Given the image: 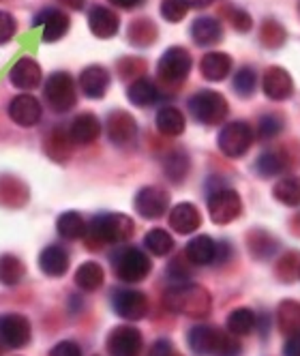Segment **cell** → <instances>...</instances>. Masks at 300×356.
<instances>
[{"instance_id": "1", "label": "cell", "mask_w": 300, "mask_h": 356, "mask_svg": "<svg viewBox=\"0 0 300 356\" xmlns=\"http://www.w3.org/2000/svg\"><path fill=\"white\" fill-rule=\"evenodd\" d=\"M163 302L169 312L189 318H206L212 307V298L208 290L195 284H181L169 288L163 294Z\"/></svg>"}, {"instance_id": "2", "label": "cell", "mask_w": 300, "mask_h": 356, "mask_svg": "<svg viewBox=\"0 0 300 356\" xmlns=\"http://www.w3.org/2000/svg\"><path fill=\"white\" fill-rule=\"evenodd\" d=\"M133 230H135L133 221L127 215H120V213L97 215L88 227L90 236L99 243H124L133 236Z\"/></svg>"}, {"instance_id": "3", "label": "cell", "mask_w": 300, "mask_h": 356, "mask_svg": "<svg viewBox=\"0 0 300 356\" xmlns=\"http://www.w3.org/2000/svg\"><path fill=\"white\" fill-rule=\"evenodd\" d=\"M189 110L197 122L219 124L228 116V101L215 90H199L189 99Z\"/></svg>"}, {"instance_id": "4", "label": "cell", "mask_w": 300, "mask_h": 356, "mask_svg": "<svg viewBox=\"0 0 300 356\" xmlns=\"http://www.w3.org/2000/svg\"><path fill=\"white\" fill-rule=\"evenodd\" d=\"M114 273L120 282L138 284L150 273V258L142 249L124 247L114 256Z\"/></svg>"}, {"instance_id": "5", "label": "cell", "mask_w": 300, "mask_h": 356, "mask_svg": "<svg viewBox=\"0 0 300 356\" xmlns=\"http://www.w3.org/2000/svg\"><path fill=\"white\" fill-rule=\"evenodd\" d=\"M45 101L49 104L54 112H69L78 97H75V84L71 80V75L65 71H56L47 78L45 82Z\"/></svg>"}, {"instance_id": "6", "label": "cell", "mask_w": 300, "mask_h": 356, "mask_svg": "<svg viewBox=\"0 0 300 356\" xmlns=\"http://www.w3.org/2000/svg\"><path fill=\"white\" fill-rule=\"evenodd\" d=\"M251 142H253V131L251 127H249L247 122H230L225 124L221 134H219V148L225 157H242L244 152L251 148Z\"/></svg>"}, {"instance_id": "7", "label": "cell", "mask_w": 300, "mask_h": 356, "mask_svg": "<svg viewBox=\"0 0 300 356\" xmlns=\"http://www.w3.org/2000/svg\"><path fill=\"white\" fill-rule=\"evenodd\" d=\"M240 211H242V202L234 189H217L208 197L210 219L219 225L232 223L234 219H238Z\"/></svg>"}, {"instance_id": "8", "label": "cell", "mask_w": 300, "mask_h": 356, "mask_svg": "<svg viewBox=\"0 0 300 356\" xmlns=\"http://www.w3.org/2000/svg\"><path fill=\"white\" fill-rule=\"evenodd\" d=\"M191 65V54L185 47H169L159 60V75L169 84H178L189 75Z\"/></svg>"}, {"instance_id": "9", "label": "cell", "mask_w": 300, "mask_h": 356, "mask_svg": "<svg viewBox=\"0 0 300 356\" xmlns=\"http://www.w3.org/2000/svg\"><path fill=\"white\" fill-rule=\"evenodd\" d=\"M33 328L28 318L19 314L0 316V346L5 348H24L31 341Z\"/></svg>"}, {"instance_id": "10", "label": "cell", "mask_w": 300, "mask_h": 356, "mask_svg": "<svg viewBox=\"0 0 300 356\" xmlns=\"http://www.w3.org/2000/svg\"><path fill=\"white\" fill-rule=\"evenodd\" d=\"M112 305L114 312L124 320H142L148 314V298L140 290H116Z\"/></svg>"}, {"instance_id": "11", "label": "cell", "mask_w": 300, "mask_h": 356, "mask_svg": "<svg viewBox=\"0 0 300 356\" xmlns=\"http://www.w3.org/2000/svg\"><path fill=\"white\" fill-rule=\"evenodd\" d=\"M133 204L144 219H159L169 209V195L161 187H144L138 191Z\"/></svg>"}, {"instance_id": "12", "label": "cell", "mask_w": 300, "mask_h": 356, "mask_svg": "<svg viewBox=\"0 0 300 356\" xmlns=\"http://www.w3.org/2000/svg\"><path fill=\"white\" fill-rule=\"evenodd\" d=\"M108 350L112 356H140L142 335L133 326H118L108 337Z\"/></svg>"}, {"instance_id": "13", "label": "cell", "mask_w": 300, "mask_h": 356, "mask_svg": "<svg viewBox=\"0 0 300 356\" xmlns=\"http://www.w3.org/2000/svg\"><path fill=\"white\" fill-rule=\"evenodd\" d=\"M41 104L33 95H17L9 104V116L19 127H33L41 120Z\"/></svg>"}, {"instance_id": "14", "label": "cell", "mask_w": 300, "mask_h": 356, "mask_svg": "<svg viewBox=\"0 0 300 356\" xmlns=\"http://www.w3.org/2000/svg\"><path fill=\"white\" fill-rule=\"evenodd\" d=\"M35 26H41L43 31V41L54 43L62 39L69 31V15L62 13L60 9H45L35 17Z\"/></svg>"}, {"instance_id": "15", "label": "cell", "mask_w": 300, "mask_h": 356, "mask_svg": "<svg viewBox=\"0 0 300 356\" xmlns=\"http://www.w3.org/2000/svg\"><path fill=\"white\" fill-rule=\"evenodd\" d=\"M262 88L264 95L272 101H285L292 97L294 90V82L290 78V73L281 67H270L264 73V80H262Z\"/></svg>"}, {"instance_id": "16", "label": "cell", "mask_w": 300, "mask_h": 356, "mask_svg": "<svg viewBox=\"0 0 300 356\" xmlns=\"http://www.w3.org/2000/svg\"><path fill=\"white\" fill-rule=\"evenodd\" d=\"M9 80L19 90H33L41 84V67L35 58L24 56L11 67Z\"/></svg>"}, {"instance_id": "17", "label": "cell", "mask_w": 300, "mask_h": 356, "mask_svg": "<svg viewBox=\"0 0 300 356\" xmlns=\"http://www.w3.org/2000/svg\"><path fill=\"white\" fill-rule=\"evenodd\" d=\"M135 136H138V124H135L131 114L120 112V110L110 114V118H108V138L114 144H118V146L129 144V142L135 140Z\"/></svg>"}, {"instance_id": "18", "label": "cell", "mask_w": 300, "mask_h": 356, "mask_svg": "<svg viewBox=\"0 0 300 356\" xmlns=\"http://www.w3.org/2000/svg\"><path fill=\"white\" fill-rule=\"evenodd\" d=\"M88 26L92 31L94 37L99 39H110L118 33L120 29V19L118 15L108 9V7H101V5H94L88 13Z\"/></svg>"}, {"instance_id": "19", "label": "cell", "mask_w": 300, "mask_h": 356, "mask_svg": "<svg viewBox=\"0 0 300 356\" xmlns=\"http://www.w3.org/2000/svg\"><path fill=\"white\" fill-rule=\"evenodd\" d=\"M108 86H110V73L103 67H99V65L86 67L82 71V75H80V88L88 99L106 97Z\"/></svg>"}, {"instance_id": "20", "label": "cell", "mask_w": 300, "mask_h": 356, "mask_svg": "<svg viewBox=\"0 0 300 356\" xmlns=\"http://www.w3.org/2000/svg\"><path fill=\"white\" fill-rule=\"evenodd\" d=\"M169 225H172V230H176L178 234H191L202 225V215H199V211L193 204L183 202V204H176L172 209Z\"/></svg>"}, {"instance_id": "21", "label": "cell", "mask_w": 300, "mask_h": 356, "mask_svg": "<svg viewBox=\"0 0 300 356\" xmlns=\"http://www.w3.org/2000/svg\"><path fill=\"white\" fill-rule=\"evenodd\" d=\"M39 266L47 277H62L69 270V253L60 245H49L41 251Z\"/></svg>"}, {"instance_id": "22", "label": "cell", "mask_w": 300, "mask_h": 356, "mask_svg": "<svg viewBox=\"0 0 300 356\" xmlns=\"http://www.w3.org/2000/svg\"><path fill=\"white\" fill-rule=\"evenodd\" d=\"M101 134V122L92 114H80L69 127V138L75 144H90Z\"/></svg>"}, {"instance_id": "23", "label": "cell", "mask_w": 300, "mask_h": 356, "mask_svg": "<svg viewBox=\"0 0 300 356\" xmlns=\"http://www.w3.org/2000/svg\"><path fill=\"white\" fill-rule=\"evenodd\" d=\"M219 333L221 330L215 326H195L189 330V348L197 354V356H212L217 341H219Z\"/></svg>"}, {"instance_id": "24", "label": "cell", "mask_w": 300, "mask_h": 356, "mask_svg": "<svg viewBox=\"0 0 300 356\" xmlns=\"http://www.w3.org/2000/svg\"><path fill=\"white\" fill-rule=\"evenodd\" d=\"M217 243L210 236H195L187 245V260L195 266H206L217 260Z\"/></svg>"}, {"instance_id": "25", "label": "cell", "mask_w": 300, "mask_h": 356, "mask_svg": "<svg viewBox=\"0 0 300 356\" xmlns=\"http://www.w3.org/2000/svg\"><path fill=\"white\" fill-rule=\"evenodd\" d=\"M230 69H232V58L223 52H212V54H206L199 63V71L206 80L210 82H221L230 75Z\"/></svg>"}, {"instance_id": "26", "label": "cell", "mask_w": 300, "mask_h": 356, "mask_svg": "<svg viewBox=\"0 0 300 356\" xmlns=\"http://www.w3.org/2000/svg\"><path fill=\"white\" fill-rule=\"evenodd\" d=\"M191 37L197 45H215L221 41L223 29L215 17H197L191 26Z\"/></svg>"}, {"instance_id": "27", "label": "cell", "mask_w": 300, "mask_h": 356, "mask_svg": "<svg viewBox=\"0 0 300 356\" xmlns=\"http://www.w3.org/2000/svg\"><path fill=\"white\" fill-rule=\"evenodd\" d=\"M56 230L67 241H78V238H84L88 234V225H86V221H84V217L80 213L69 211V213H62L58 217Z\"/></svg>"}, {"instance_id": "28", "label": "cell", "mask_w": 300, "mask_h": 356, "mask_svg": "<svg viewBox=\"0 0 300 356\" xmlns=\"http://www.w3.org/2000/svg\"><path fill=\"white\" fill-rule=\"evenodd\" d=\"M157 129L163 136L176 138L185 131V116L178 108H161L157 112Z\"/></svg>"}, {"instance_id": "29", "label": "cell", "mask_w": 300, "mask_h": 356, "mask_svg": "<svg viewBox=\"0 0 300 356\" xmlns=\"http://www.w3.org/2000/svg\"><path fill=\"white\" fill-rule=\"evenodd\" d=\"M103 279H106V273H103L101 264H97V262H84L78 268V273H75V284L86 292H94L101 288Z\"/></svg>"}, {"instance_id": "30", "label": "cell", "mask_w": 300, "mask_h": 356, "mask_svg": "<svg viewBox=\"0 0 300 356\" xmlns=\"http://www.w3.org/2000/svg\"><path fill=\"white\" fill-rule=\"evenodd\" d=\"M127 97H129V101H131L133 106L146 108V106H153L155 101L159 99V90H157V86H155L153 82H150V80L140 78V80H135V82L129 86Z\"/></svg>"}, {"instance_id": "31", "label": "cell", "mask_w": 300, "mask_h": 356, "mask_svg": "<svg viewBox=\"0 0 300 356\" xmlns=\"http://www.w3.org/2000/svg\"><path fill=\"white\" fill-rule=\"evenodd\" d=\"M256 326H258V316L251 309H247V307L234 309L228 316V333H232L236 337L253 333Z\"/></svg>"}, {"instance_id": "32", "label": "cell", "mask_w": 300, "mask_h": 356, "mask_svg": "<svg viewBox=\"0 0 300 356\" xmlns=\"http://www.w3.org/2000/svg\"><path fill=\"white\" fill-rule=\"evenodd\" d=\"M277 320H279L281 333H285V335L300 333V302H296V300H283L279 305Z\"/></svg>"}, {"instance_id": "33", "label": "cell", "mask_w": 300, "mask_h": 356, "mask_svg": "<svg viewBox=\"0 0 300 356\" xmlns=\"http://www.w3.org/2000/svg\"><path fill=\"white\" fill-rule=\"evenodd\" d=\"M274 197L285 207H298L300 204V178L298 176H285L274 185Z\"/></svg>"}, {"instance_id": "34", "label": "cell", "mask_w": 300, "mask_h": 356, "mask_svg": "<svg viewBox=\"0 0 300 356\" xmlns=\"http://www.w3.org/2000/svg\"><path fill=\"white\" fill-rule=\"evenodd\" d=\"M24 275H26V266L22 264L19 258L15 256H0V284L5 286H15L19 284Z\"/></svg>"}, {"instance_id": "35", "label": "cell", "mask_w": 300, "mask_h": 356, "mask_svg": "<svg viewBox=\"0 0 300 356\" xmlns=\"http://www.w3.org/2000/svg\"><path fill=\"white\" fill-rule=\"evenodd\" d=\"M144 245L150 253H155V256H167V253L174 249V238L161 230V227H155V230H150L144 238Z\"/></svg>"}, {"instance_id": "36", "label": "cell", "mask_w": 300, "mask_h": 356, "mask_svg": "<svg viewBox=\"0 0 300 356\" xmlns=\"http://www.w3.org/2000/svg\"><path fill=\"white\" fill-rule=\"evenodd\" d=\"M285 168H288V159L281 155V152H277V150L264 152V155L256 163V170L262 176H279Z\"/></svg>"}, {"instance_id": "37", "label": "cell", "mask_w": 300, "mask_h": 356, "mask_svg": "<svg viewBox=\"0 0 300 356\" xmlns=\"http://www.w3.org/2000/svg\"><path fill=\"white\" fill-rule=\"evenodd\" d=\"M45 150H47V155L52 157V159H56V161H65V159L71 155L69 136H65V134H60V131L52 134V136L47 138V146H45Z\"/></svg>"}, {"instance_id": "38", "label": "cell", "mask_w": 300, "mask_h": 356, "mask_svg": "<svg viewBox=\"0 0 300 356\" xmlns=\"http://www.w3.org/2000/svg\"><path fill=\"white\" fill-rule=\"evenodd\" d=\"M187 170H189V159H187L185 152H172L165 161V174L169 176V181L181 183L187 174Z\"/></svg>"}, {"instance_id": "39", "label": "cell", "mask_w": 300, "mask_h": 356, "mask_svg": "<svg viewBox=\"0 0 300 356\" xmlns=\"http://www.w3.org/2000/svg\"><path fill=\"white\" fill-rule=\"evenodd\" d=\"M256 71L251 67H242L236 75H234V90L242 97H249V95H253L256 90Z\"/></svg>"}, {"instance_id": "40", "label": "cell", "mask_w": 300, "mask_h": 356, "mask_svg": "<svg viewBox=\"0 0 300 356\" xmlns=\"http://www.w3.org/2000/svg\"><path fill=\"white\" fill-rule=\"evenodd\" d=\"M212 356H240V341L232 333H219V341Z\"/></svg>"}, {"instance_id": "41", "label": "cell", "mask_w": 300, "mask_h": 356, "mask_svg": "<svg viewBox=\"0 0 300 356\" xmlns=\"http://www.w3.org/2000/svg\"><path fill=\"white\" fill-rule=\"evenodd\" d=\"M161 15L167 22H181L187 15V5L183 0H163L161 3Z\"/></svg>"}, {"instance_id": "42", "label": "cell", "mask_w": 300, "mask_h": 356, "mask_svg": "<svg viewBox=\"0 0 300 356\" xmlns=\"http://www.w3.org/2000/svg\"><path fill=\"white\" fill-rule=\"evenodd\" d=\"M281 129H283L281 120L277 116H272V114H268V116H264L260 120V138H264V140L274 138L277 134H281Z\"/></svg>"}, {"instance_id": "43", "label": "cell", "mask_w": 300, "mask_h": 356, "mask_svg": "<svg viewBox=\"0 0 300 356\" xmlns=\"http://www.w3.org/2000/svg\"><path fill=\"white\" fill-rule=\"evenodd\" d=\"M15 31H17V26H15L13 15H9L7 11H0V43L11 41Z\"/></svg>"}, {"instance_id": "44", "label": "cell", "mask_w": 300, "mask_h": 356, "mask_svg": "<svg viewBox=\"0 0 300 356\" xmlns=\"http://www.w3.org/2000/svg\"><path fill=\"white\" fill-rule=\"evenodd\" d=\"M298 258L294 256V253H288L285 258H281V266L277 268L279 277L283 279V282H292V279L298 275Z\"/></svg>"}, {"instance_id": "45", "label": "cell", "mask_w": 300, "mask_h": 356, "mask_svg": "<svg viewBox=\"0 0 300 356\" xmlns=\"http://www.w3.org/2000/svg\"><path fill=\"white\" fill-rule=\"evenodd\" d=\"M49 356H82V350L75 341H60L52 348Z\"/></svg>"}, {"instance_id": "46", "label": "cell", "mask_w": 300, "mask_h": 356, "mask_svg": "<svg viewBox=\"0 0 300 356\" xmlns=\"http://www.w3.org/2000/svg\"><path fill=\"white\" fill-rule=\"evenodd\" d=\"M148 356H174V348H172V343L167 339H159V341L153 343Z\"/></svg>"}, {"instance_id": "47", "label": "cell", "mask_w": 300, "mask_h": 356, "mask_svg": "<svg viewBox=\"0 0 300 356\" xmlns=\"http://www.w3.org/2000/svg\"><path fill=\"white\" fill-rule=\"evenodd\" d=\"M283 356H300V333L288 335V341L283 346Z\"/></svg>"}, {"instance_id": "48", "label": "cell", "mask_w": 300, "mask_h": 356, "mask_svg": "<svg viewBox=\"0 0 300 356\" xmlns=\"http://www.w3.org/2000/svg\"><path fill=\"white\" fill-rule=\"evenodd\" d=\"M232 19H234V26L238 31H249V29H251V17H249L247 13H242V11H236L232 15Z\"/></svg>"}, {"instance_id": "49", "label": "cell", "mask_w": 300, "mask_h": 356, "mask_svg": "<svg viewBox=\"0 0 300 356\" xmlns=\"http://www.w3.org/2000/svg\"><path fill=\"white\" fill-rule=\"evenodd\" d=\"M110 3L114 7H120V9H135L144 3V0H110Z\"/></svg>"}, {"instance_id": "50", "label": "cell", "mask_w": 300, "mask_h": 356, "mask_svg": "<svg viewBox=\"0 0 300 356\" xmlns=\"http://www.w3.org/2000/svg\"><path fill=\"white\" fill-rule=\"evenodd\" d=\"M183 3L187 5V9H204L212 3V0H183Z\"/></svg>"}, {"instance_id": "51", "label": "cell", "mask_w": 300, "mask_h": 356, "mask_svg": "<svg viewBox=\"0 0 300 356\" xmlns=\"http://www.w3.org/2000/svg\"><path fill=\"white\" fill-rule=\"evenodd\" d=\"M60 3L69 5L71 9H82L84 7V0H60Z\"/></svg>"}, {"instance_id": "52", "label": "cell", "mask_w": 300, "mask_h": 356, "mask_svg": "<svg viewBox=\"0 0 300 356\" xmlns=\"http://www.w3.org/2000/svg\"><path fill=\"white\" fill-rule=\"evenodd\" d=\"M174 356H181V354H174Z\"/></svg>"}]
</instances>
